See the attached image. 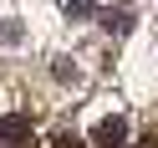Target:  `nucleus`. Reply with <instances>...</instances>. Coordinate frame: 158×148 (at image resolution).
<instances>
[{
    "mask_svg": "<svg viewBox=\"0 0 158 148\" xmlns=\"http://www.w3.org/2000/svg\"><path fill=\"white\" fill-rule=\"evenodd\" d=\"M102 31L107 36H127L133 31V11H123V5H117V11H102Z\"/></svg>",
    "mask_w": 158,
    "mask_h": 148,
    "instance_id": "3",
    "label": "nucleus"
},
{
    "mask_svg": "<svg viewBox=\"0 0 158 148\" xmlns=\"http://www.w3.org/2000/svg\"><path fill=\"white\" fill-rule=\"evenodd\" d=\"M61 15L66 21H87V15H97V0H61Z\"/></svg>",
    "mask_w": 158,
    "mask_h": 148,
    "instance_id": "4",
    "label": "nucleus"
},
{
    "mask_svg": "<svg viewBox=\"0 0 158 148\" xmlns=\"http://www.w3.org/2000/svg\"><path fill=\"white\" fill-rule=\"evenodd\" d=\"M92 143L97 148H123L127 143V117H97V128H92Z\"/></svg>",
    "mask_w": 158,
    "mask_h": 148,
    "instance_id": "1",
    "label": "nucleus"
},
{
    "mask_svg": "<svg viewBox=\"0 0 158 148\" xmlns=\"http://www.w3.org/2000/svg\"><path fill=\"white\" fill-rule=\"evenodd\" d=\"M0 143H10V148L31 143V117H26V112H10V117H0Z\"/></svg>",
    "mask_w": 158,
    "mask_h": 148,
    "instance_id": "2",
    "label": "nucleus"
}]
</instances>
